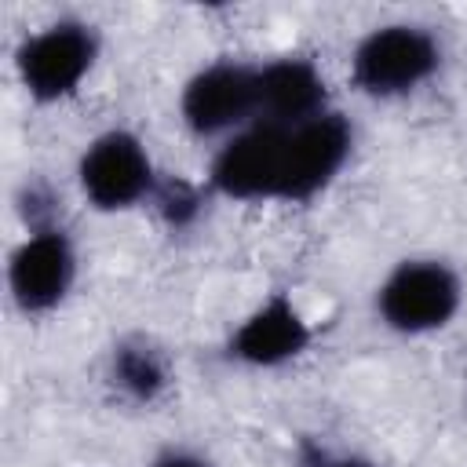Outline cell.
<instances>
[{"label":"cell","mask_w":467,"mask_h":467,"mask_svg":"<svg viewBox=\"0 0 467 467\" xmlns=\"http://www.w3.org/2000/svg\"><path fill=\"white\" fill-rule=\"evenodd\" d=\"M354 153V128L339 109L306 124L255 120L223 139L208 164V190L241 204H306L325 193Z\"/></svg>","instance_id":"1"},{"label":"cell","mask_w":467,"mask_h":467,"mask_svg":"<svg viewBox=\"0 0 467 467\" xmlns=\"http://www.w3.org/2000/svg\"><path fill=\"white\" fill-rule=\"evenodd\" d=\"M441 66V44L431 29L412 22H387L368 29L350 55V80L368 99H405L423 88Z\"/></svg>","instance_id":"2"},{"label":"cell","mask_w":467,"mask_h":467,"mask_svg":"<svg viewBox=\"0 0 467 467\" xmlns=\"http://www.w3.org/2000/svg\"><path fill=\"white\" fill-rule=\"evenodd\" d=\"M102 40L91 22L58 18L36 33H29L15 47V73L22 91L36 106H55L80 91L99 62Z\"/></svg>","instance_id":"3"},{"label":"cell","mask_w":467,"mask_h":467,"mask_svg":"<svg viewBox=\"0 0 467 467\" xmlns=\"http://www.w3.org/2000/svg\"><path fill=\"white\" fill-rule=\"evenodd\" d=\"M463 306V281L445 259H401L376 288V317L398 336H431Z\"/></svg>","instance_id":"4"},{"label":"cell","mask_w":467,"mask_h":467,"mask_svg":"<svg viewBox=\"0 0 467 467\" xmlns=\"http://www.w3.org/2000/svg\"><path fill=\"white\" fill-rule=\"evenodd\" d=\"M77 186L95 212H128L153 201L161 171L135 131L109 128L84 146L77 161Z\"/></svg>","instance_id":"5"},{"label":"cell","mask_w":467,"mask_h":467,"mask_svg":"<svg viewBox=\"0 0 467 467\" xmlns=\"http://www.w3.org/2000/svg\"><path fill=\"white\" fill-rule=\"evenodd\" d=\"M179 117L197 139H230L259 117V62L201 66L179 95Z\"/></svg>","instance_id":"6"},{"label":"cell","mask_w":467,"mask_h":467,"mask_svg":"<svg viewBox=\"0 0 467 467\" xmlns=\"http://www.w3.org/2000/svg\"><path fill=\"white\" fill-rule=\"evenodd\" d=\"M77 281V244L62 226L29 230L7 259V292L26 317L51 314Z\"/></svg>","instance_id":"7"},{"label":"cell","mask_w":467,"mask_h":467,"mask_svg":"<svg viewBox=\"0 0 467 467\" xmlns=\"http://www.w3.org/2000/svg\"><path fill=\"white\" fill-rule=\"evenodd\" d=\"M310 325L303 310L285 292H270L263 303H255L241 325L226 339V358L244 368H281L306 354L310 347Z\"/></svg>","instance_id":"8"},{"label":"cell","mask_w":467,"mask_h":467,"mask_svg":"<svg viewBox=\"0 0 467 467\" xmlns=\"http://www.w3.org/2000/svg\"><path fill=\"white\" fill-rule=\"evenodd\" d=\"M336 109L325 73L299 55L259 62V117L266 124H306Z\"/></svg>","instance_id":"9"},{"label":"cell","mask_w":467,"mask_h":467,"mask_svg":"<svg viewBox=\"0 0 467 467\" xmlns=\"http://www.w3.org/2000/svg\"><path fill=\"white\" fill-rule=\"evenodd\" d=\"M106 379L131 405H153L168 387V361L146 336H124L109 350Z\"/></svg>","instance_id":"10"},{"label":"cell","mask_w":467,"mask_h":467,"mask_svg":"<svg viewBox=\"0 0 467 467\" xmlns=\"http://www.w3.org/2000/svg\"><path fill=\"white\" fill-rule=\"evenodd\" d=\"M150 204L161 212V219L171 230H186V226L197 223V215L204 208V193L193 182H186V179H164L161 175V186H157Z\"/></svg>","instance_id":"11"},{"label":"cell","mask_w":467,"mask_h":467,"mask_svg":"<svg viewBox=\"0 0 467 467\" xmlns=\"http://www.w3.org/2000/svg\"><path fill=\"white\" fill-rule=\"evenodd\" d=\"M150 467H212V460L193 449H164L161 456L150 460Z\"/></svg>","instance_id":"12"},{"label":"cell","mask_w":467,"mask_h":467,"mask_svg":"<svg viewBox=\"0 0 467 467\" xmlns=\"http://www.w3.org/2000/svg\"><path fill=\"white\" fill-rule=\"evenodd\" d=\"M325 467H376V463L365 456H328Z\"/></svg>","instance_id":"13"}]
</instances>
